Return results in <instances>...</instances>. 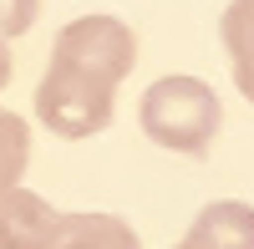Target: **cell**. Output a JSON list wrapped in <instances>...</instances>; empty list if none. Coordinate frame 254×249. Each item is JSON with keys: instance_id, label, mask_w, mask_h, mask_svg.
<instances>
[{"instance_id": "cell-1", "label": "cell", "mask_w": 254, "mask_h": 249, "mask_svg": "<svg viewBox=\"0 0 254 249\" xmlns=\"http://www.w3.org/2000/svg\"><path fill=\"white\" fill-rule=\"evenodd\" d=\"M137 66V36L117 15H81L56 36L36 87V117L56 137H97L112 122L117 87Z\"/></svg>"}, {"instance_id": "cell-2", "label": "cell", "mask_w": 254, "mask_h": 249, "mask_svg": "<svg viewBox=\"0 0 254 249\" xmlns=\"http://www.w3.org/2000/svg\"><path fill=\"white\" fill-rule=\"evenodd\" d=\"M142 132L158 142V148L173 153H208V142L219 137L224 107L208 81L198 76H158L153 87L142 92Z\"/></svg>"}, {"instance_id": "cell-3", "label": "cell", "mask_w": 254, "mask_h": 249, "mask_svg": "<svg viewBox=\"0 0 254 249\" xmlns=\"http://www.w3.org/2000/svg\"><path fill=\"white\" fill-rule=\"evenodd\" d=\"M66 209H51L31 188L0 193V249H56Z\"/></svg>"}, {"instance_id": "cell-4", "label": "cell", "mask_w": 254, "mask_h": 249, "mask_svg": "<svg viewBox=\"0 0 254 249\" xmlns=\"http://www.w3.org/2000/svg\"><path fill=\"white\" fill-rule=\"evenodd\" d=\"M183 249H254V203L214 198L183 234Z\"/></svg>"}, {"instance_id": "cell-5", "label": "cell", "mask_w": 254, "mask_h": 249, "mask_svg": "<svg viewBox=\"0 0 254 249\" xmlns=\"http://www.w3.org/2000/svg\"><path fill=\"white\" fill-rule=\"evenodd\" d=\"M219 36H224L229 66H234V87L244 92V102H254V0H229Z\"/></svg>"}, {"instance_id": "cell-6", "label": "cell", "mask_w": 254, "mask_h": 249, "mask_svg": "<svg viewBox=\"0 0 254 249\" xmlns=\"http://www.w3.org/2000/svg\"><path fill=\"white\" fill-rule=\"evenodd\" d=\"M56 249H142L132 224L117 214H66Z\"/></svg>"}, {"instance_id": "cell-7", "label": "cell", "mask_w": 254, "mask_h": 249, "mask_svg": "<svg viewBox=\"0 0 254 249\" xmlns=\"http://www.w3.org/2000/svg\"><path fill=\"white\" fill-rule=\"evenodd\" d=\"M26 163H31V127L10 107H0V193L20 188Z\"/></svg>"}, {"instance_id": "cell-8", "label": "cell", "mask_w": 254, "mask_h": 249, "mask_svg": "<svg viewBox=\"0 0 254 249\" xmlns=\"http://www.w3.org/2000/svg\"><path fill=\"white\" fill-rule=\"evenodd\" d=\"M41 0H0V36H26L36 26Z\"/></svg>"}, {"instance_id": "cell-9", "label": "cell", "mask_w": 254, "mask_h": 249, "mask_svg": "<svg viewBox=\"0 0 254 249\" xmlns=\"http://www.w3.org/2000/svg\"><path fill=\"white\" fill-rule=\"evenodd\" d=\"M10 71H15V61H10V46H5V41H0V87H5V81H10Z\"/></svg>"}, {"instance_id": "cell-10", "label": "cell", "mask_w": 254, "mask_h": 249, "mask_svg": "<svg viewBox=\"0 0 254 249\" xmlns=\"http://www.w3.org/2000/svg\"><path fill=\"white\" fill-rule=\"evenodd\" d=\"M178 249H183V244H178Z\"/></svg>"}]
</instances>
